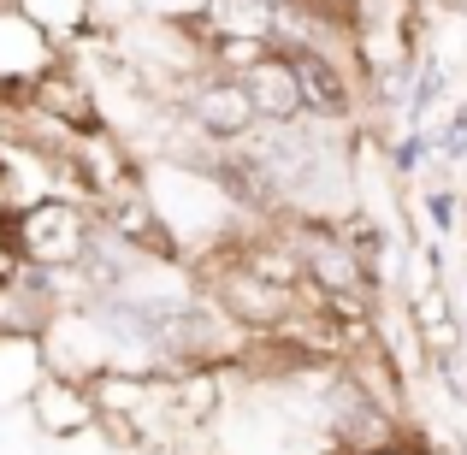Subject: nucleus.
<instances>
[{
	"mask_svg": "<svg viewBox=\"0 0 467 455\" xmlns=\"http://www.w3.org/2000/svg\"><path fill=\"white\" fill-rule=\"evenodd\" d=\"M367 455H432V444H420V438H397V444H385V450H367Z\"/></svg>",
	"mask_w": 467,
	"mask_h": 455,
	"instance_id": "nucleus-13",
	"label": "nucleus"
},
{
	"mask_svg": "<svg viewBox=\"0 0 467 455\" xmlns=\"http://www.w3.org/2000/svg\"><path fill=\"white\" fill-rule=\"evenodd\" d=\"M24 113H36L42 125H54L59 137H95V130H107L101 89L89 83V71H83L71 54H54L30 78V107H24Z\"/></svg>",
	"mask_w": 467,
	"mask_h": 455,
	"instance_id": "nucleus-2",
	"label": "nucleus"
},
{
	"mask_svg": "<svg viewBox=\"0 0 467 455\" xmlns=\"http://www.w3.org/2000/svg\"><path fill=\"white\" fill-rule=\"evenodd\" d=\"M24 408H30L36 432L54 438V444H71V438H83V432H101V402H95L89 378L59 373V367H47V373L36 378V390L24 397Z\"/></svg>",
	"mask_w": 467,
	"mask_h": 455,
	"instance_id": "nucleus-5",
	"label": "nucleus"
},
{
	"mask_svg": "<svg viewBox=\"0 0 467 455\" xmlns=\"http://www.w3.org/2000/svg\"><path fill=\"white\" fill-rule=\"evenodd\" d=\"M420 213L438 225V237H450L456 225H467V213H462V195L450 190V183H426V190H420Z\"/></svg>",
	"mask_w": 467,
	"mask_h": 455,
	"instance_id": "nucleus-12",
	"label": "nucleus"
},
{
	"mask_svg": "<svg viewBox=\"0 0 467 455\" xmlns=\"http://www.w3.org/2000/svg\"><path fill=\"white\" fill-rule=\"evenodd\" d=\"M18 6L54 47H78L95 36V0H6Z\"/></svg>",
	"mask_w": 467,
	"mask_h": 455,
	"instance_id": "nucleus-9",
	"label": "nucleus"
},
{
	"mask_svg": "<svg viewBox=\"0 0 467 455\" xmlns=\"http://www.w3.org/2000/svg\"><path fill=\"white\" fill-rule=\"evenodd\" d=\"M290 66H296L308 119L343 125V130H355L367 119V83H361V66H355V59L319 54V47H290Z\"/></svg>",
	"mask_w": 467,
	"mask_h": 455,
	"instance_id": "nucleus-4",
	"label": "nucleus"
},
{
	"mask_svg": "<svg viewBox=\"0 0 467 455\" xmlns=\"http://www.w3.org/2000/svg\"><path fill=\"white\" fill-rule=\"evenodd\" d=\"M326 6H343V12H355V6H361V0H326Z\"/></svg>",
	"mask_w": 467,
	"mask_h": 455,
	"instance_id": "nucleus-14",
	"label": "nucleus"
},
{
	"mask_svg": "<svg viewBox=\"0 0 467 455\" xmlns=\"http://www.w3.org/2000/svg\"><path fill=\"white\" fill-rule=\"evenodd\" d=\"M432 142H438V154H444V166H467V101H456L444 119H432Z\"/></svg>",
	"mask_w": 467,
	"mask_h": 455,
	"instance_id": "nucleus-11",
	"label": "nucleus"
},
{
	"mask_svg": "<svg viewBox=\"0 0 467 455\" xmlns=\"http://www.w3.org/2000/svg\"><path fill=\"white\" fill-rule=\"evenodd\" d=\"M337 231H343V243L355 249V261L367 266V278H373L379 290H390V278H397V237L379 225V213L355 207L349 219H337Z\"/></svg>",
	"mask_w": 467,
	"mask_h": 455,
	"instance_id": "nucleus-8",
	"label": "nucleus"
},
{
	"mask_svg": "<svg viewBox=\"0 0 467 455\" xmlns=\"http://www.w3.org/2000/svg\"><path fill=\"white\" fill-rule=\"evenodd\" d=\"M444 95H450V59L426 47L420 66H414V83H409V101H402V119L409 125H432L444 113Z\"/></svg>",
	"mask_w": 467,
	"mask_h": 455,
	"instance_id": "nucleus-10",
	"label": "nucleus"
},
{
	"mask_svg": "<svg viewBox=\"0 0 467 455\" xmlns=\"http://www.w3.org/2000/svg\"><path fill=\"white\" fill-rule=\"evenodd\" d=\"M95 231H101V219H95V207L78 190H47L12 219V237H18L24 261L47 266V273H71L83 261V249L95 243Z\"/></svg>",
	"mask_w": 467,
	"mask_h": 455,
	"instance_id": "nucleus-1",
	"label": "nucleus"
},
{
	"mask_svg": "<svg viewBox=\"0 0 467 455\" xmlns=\"http://www.w3.org/2000/svg\"><path fill=\"white\" fill-rule=\"evenodd\" d=\"M178 113L190 119V130L213 149H237L261 130V107H254L249 83L243 78H225V71H202V78L183 89Z\"/></svg>",
	"mask_w": 467,
	"mask_h": 455,
	"instance_id": "nucleus-3",
	"label": "nucleus"
},
{
	"mask_svg": "<svg viewBox=\"0 0 467 455\" xmlns=\"http://www.w3.org/2000/svg\"><path fill=\"white\" fill-rule=\"evenodd\" d=\"M243 83H249L254 107H261V125H296V119H308V107H302V83H296V66H290L285 47H273L261 66H249V71H243Z\"/></svg>",
	"mask_w": 467,
	"mask_h": 455,
	"instance_id": "nucleus-6",
	"label": "nucleus"
},
{
	"mask_svg": "<svg viewBox=\"0 0 467 455\" xmlns=\"http://www.w3.org/2000/svg\"><path fill=\"white\" fill-rule=\"evenodd\" d=\"M195 18L207 24V54L219 36H266L273 42L278 0H195Z\"/></svg>",
	"mask_w": 467,
	"mask_h": 455,
	"instance_id": "nucleus-7",
	"label": "nucleus"
}]
</instances>
